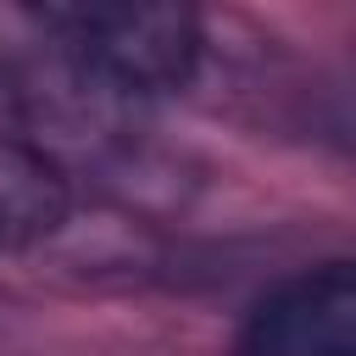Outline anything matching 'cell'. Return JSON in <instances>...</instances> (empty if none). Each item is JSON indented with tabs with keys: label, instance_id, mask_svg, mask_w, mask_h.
<instances>
[{
	"label": "cell",
	"instance_id": "cell-1",
	"mask_svg": "<svg viewBox=\"0 0 356 356\" xmlns=\"http://www.w3.org/2000/svg\"><path fill=\"white\" fill-rule=\"evenodd\" d=\"M39 22L89 83L117 95L184 89L200 61V17L189 6H50Z\"/></svg>",
	"mask_w": 356,
	"mask_h": 356
},
{
	"label": "cell",
	"instance_id": "cell-3",
	"mask_svg": "<svg viewBox=\"0 0 356 356\" xmlns=\"http://www.w3.org/2000/svg\"><path fill=\"white\" fill-rule=\"evenodd\" d=\"M72 211V184L61 161L17 134H0V250H28L61 234Z\"/></svg>",
	"mask_w": 356,
	"mask_h": 356
},
{
	"label": "cell",
	"instance_id": "cell-2",
	"mask_svg": "<svg viewBox=\"0 0 356 356\" xmlns=\"http://www.w3.org/2000/svg\"><path fill=\"white\" fill-rule=\"evenodd\" d=\"M234 356H356V261L278 284L239 328Z\"/></svg>",
	"mask_w": 356,
	"mask_h": 356
}]
</instances>
